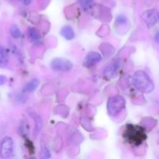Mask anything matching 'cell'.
Segmentation results:
<instances>
[{"label": "cell", "mask_w": 159, "mask_h": 159, "mask_svg": "<svg viewBox=\"0 0 159 159\" xmlns=\"http://www.w3.org/2000/svg\"><path fill=\"white\" fill-rule=\"evenodd\" d=\"M133 84L137 89L144 93H151L155 88L153 81L144 71H138L134 73Z\"/></svg>", "instance_id": "1"}, {"label": "cell", "mask_w": 159, "mask_h": 159, "mask_svg": "<svg viewBox=\"0 0 159 159\" xmlns=\"http://www.w3.org/2000/svg\"><path fill=\"white\" fill-rule=\"evenodd\" d=\"M124 136L127 138V141L135 145L141 144L146 139L145 133L141 127L130 124L127 126Z\"/></svg>", "instance_id": "2"}, {"label": "cell", "mask_w": 159, "mask_h": 159, "mask_svg": "<svg viewBox=\"0 0 159 159\" xmlns=\"http://www.w3.org/2000/svg\"><path fill=\"white\" fill-rule=\"evenodd\" d=\"M126 106V101L121 96H115L110 98L107 103V111L111 116H116L123 111Z\"/></svg>", "instance_id": "3"}, {"label": "cell", "mask_w": 159, "mask_h": 159, "mask_svg": "<svg viewBox=\"0 0 159 159\" xmlns=\"http://www.w3.org/2000/svg\"><path fill=\"white\" fill-rule=\"evenodd\" d=\"M13 154V141L10 137H5L0 143V157L7 158Z\"/></svg>", "instance_id": "4"}, {"label": "cell", "mask_w": 159, "mask_h": 159, "mask_svg": "<svg viewBox=\"0 0 159 159\" xmlns=\"http://www.w3.org/2000/svg\"><path fill=\"white\" fill-rule=\"evenodd\" d=\"M51 66L54 71H68L72 68L73 65L68 60L63 58H54L51 61Z\"/></svg>", "instance_id": "5"}, {"label": "cell", "mask_w": 159, "mask_h": 159, "mask_svg": "<svg viewBox=\"0 0 159 159\" xmlns=\"http://www.w3.org/2000/svg\"><path fill=\"white\" fill-rule=\"evenodd\" d=\"M141 18L143 19V20H144V22H145L146 24L151 27V26H154V25H155L158 23V12H157L155 9H150V10H148L142 14Z\"/></svg>", "instance_id": "6"}, {"label": "cell", "mask_w": 159, "mask_h": 159, "mask_svg": "<svg viewBox=\"0 0 159 159\" xmlns=\"http://www.w3.org/2000/svg\"><path fill=\"white\" fill-rule=\"evenodd\" d=\"M101 61H102V56L99 53L93 51V52H89L85 56V59H84L83 65L84 66L87 67V68H90V67L96 65V64L100 62Z\"/></svg>", "instance_id": "7"}, {"label": "cell", "mask_w": 159, "mask_h": 159, "mask_svg": "<svg viewBox=\"0 0 159 159\" xmlns=\"http://www.w3.org/2000/svg\"><path fill=\"white\" fill-rule=\"evenodd\" d=\"M30 115L33 117V119L34 120V124H35L34 135V137H37V135H38V134L40 133V130H41L42 128V120L41 118H40V116H38L37 114H36L35 113H31Z\"/></svg>", "instance_id": "8"}, {"label": "cell", "mask_w": 159, "mask_h": 159, "mask_svg": "<svg viewBox=\"0 0 159 159\" xmlns=\"http://www.w3.org/2000/svg\"><path fill=\"white\" fill-rule=\"evenodd\" d=\"M117 65L116 64H113V65H109L104 71V75L108 79H113L116 76L117 74Z\"/></svg>", "instance_id": "9"}, {"label": "cell", "mask_w": 159, "mask_h": 159, "mask_svg": "<svg viewBox=\"0 0 159 159\" xmlns=\"http://www.w3.org/2000/svg\"><path fill=\"white\" fill-rule=\"evenodd\" d=\"M61 34L65 37L66 40H71L74 39L75 37V33L72 28L70 26H65L62 27L61 30Z\"/></svg>", "instance_id": "10"}, {"label": "cell", "mask_w": 159, "mask_h": 159, "mask_svg": "<svg viewBox=\"0 0 159 159\" xmlns=\"http://www.w3.org/2000/svg\"><path fill=\"white\" fill-rule=\"evenodd\" d=\"M28 36H29L31 41L34 42V43H37L40 42V36L39 34L38 31L35 28H29V30H28Z\"/></svg>", "instance_id": "11"}, {"label": "cell", "mask_w": 159, "mask_h": 159, "mask_svg": "<svg viewBox=\"0 0 159 159\" xmlns=\"http://www.w3.org/2000/svg\"><path fill=\"white\" fill-rule=\"evenodd\" d=\"M39 85H40V82H39L38 79H32V80L30 81L26 85V86H25V91L28 92V93H32L34 90L37 89Z\"/></svg>", "instance_id": "12"}, {"label": "cell", "mask_w": 159, "mask_h": 159, "mask_svg": "<svg viewBox=\"0 0 159 159\" xmlns=\"http://www.w3.org/2000/svg\"><path fill=\"white\" fill-rule=\"evenodd\" d=\"M9 54L4 48L0 46V66H4L8 63Z\"/></svg>", "instance_id": "13"}, {"label": "cell", "mask_w": 159, "mask_h": 159, "mask_svg": "<svg viewBox=\"0 0 159 159\" xmlns=\"http://www.w3.org/2000/svg\"><path fill=\"white\" fill-rule=\"evenodd\" d=\"M9 31H10V34L12 35V37H14V38H20L22 36L21 31L19 29L18 26H16V25H13V26H11Z\"/></svg>", "instance_id": "14"}, {"label": "cell", "mask_w": 159, "mask_h": 159, "mask_svg": "<svg viewBox=\"0 0 159 159\" xmlns=\"http://www.w3.org/2000/svg\"><path fill=\"white\" fill-rule=\"evenodd\" d=\"M79 3L83 9H88L93 5V0H79Z\"/></svg>", "instance_id": "15"}, {"label": "cell", "mask_w": 159, "mask_h": 159, "mask_svg": "<svg viewBox=\"0 0 159 159\" xmlns=\"http://www.w3.org/2000/svg\"><path fill=\"white\" fill-rule=\"evenodd\" d=\"M40 151H41V155L43 158H48L51 157V154H50V152L49 150L48 149V148L46 147V146L44 145V144H42L41 146V149H40Z\"/></svg>", "instance_id": "16"}, {"label": "cell", "mask_w": 159, "mask_h": 159, "mask_svg": "<svg viewBox=\"0 0 159 159\" xmlns=\"http://www.w3.org/2000/svg\"><path fill=\"white\" fill-rule=\"evenodd\" d=\"M6 82H7V79L6 76L0 75V85H4L5 83H6Z\"/></svg>", "instance_id": "17"}, {"label": "cell", "mask_w": 159, "mask_h": 159, "mask_svg": "<svg viewBox=\"0 0 159 159\" xmlns=\"http://www.w3.org/2000/svg\"><path fill=\"white\" fill-rule=\"evenodd\" d=\"M20 1L21 2L23 5H25V6H28V5L30 4L32 0H20Z\"/></svg>", "instance_id": "18"}]
</instances>
